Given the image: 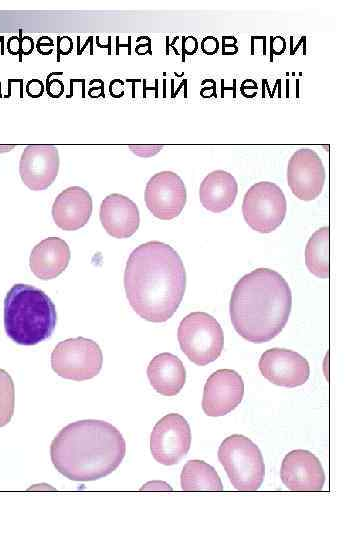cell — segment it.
Returning a JSON list of instances; mask_svg holds the SVG:
<instances>
[{
    "mask_svg": "<svg viewBox=\"0 0 360 540\" xmlns=\"http://www.w3.org/2000/svg\"><path fill=\"white\" fill-rule=\"evenodd\" d=\"M244 396V382L232 369H219L207 379L202 397V409L207 416H224L234 410Z\"/></svg>",
    "mask_w": 360,
    "mask_h": 540,
    "instance_id": "cell-12",
    "label": "cell"
},
{
    "mask_svg": "<svg viewBox=\"0 0 360 540\" xmlns=\"http://www.w3.org/2000/svg\"><path fill=\"white\" fill-rule=\"evenodd\" d=\"M287 202L282 189L275 183L260 181L245 193L242 213L245 222L259 233H270L283 222Z\"/></svg>",
    "mask_w": 360,
    "mask_h": 540,
    "instance_id": "cell-8",
    "label": "cell"
},
{
    "mask_svg": "<svg viewBox=\"0 0 360 540\" xmlns=\"http://www.w3.org/2000/svg\"><path fill=\"white\" fill-rule=\"evenodd\" d=\"M57 322L51 299L32 285L15 284L4 299V328L17 344L32 346L49 338Z\"/></svg>",
    "mask_w": 360,
    "mask_h": 540,
    "instance_id": "cell-4",
    "label": "cell"
},
{
    "mask_svg": "<svg viewBox=\"0 0 360 540\" xmlns=\"http://www.w3.org/2000/svg\"><path fill=\"white\" fill-rule=\"evenodd\" d=\"M26 92L32 98H38L43 95L44 85L39 79H32L26 84Z\"/></svg>",
    "mask_w": 360,
    "mask_h": 540,
    "instance_id": "cell-26",
    "label": "cell"
},
{
    "mask_svg": "<svg viewBox=\"0 0 360 540\" xmlns=\"http://www.w3.org/2000/svg\"><path fill=\"white\" fill-rule=\"evenodd\" d=\"M70 249L59 237H48L34 246L29 258L33 274L42 280L59 276L68 266Z\"/></svg>",
    "mask_w": 360,
    "mask_h": 540,
    "instance_id": "cell-18",
    "label": "cell"
},
{
    "mask_svg": "<svg viewBox=\"0 0 360 540\" xmlns=\"http://www.w3.org/2000/svg\"><path fill=\"white\" fill-rule=\"evenodd\" d=\"M292 309V293L277 271L257 268L235 284L229 312L236 332L245 340L268 342L283 330Z\"/></svg>",
    "mask_w": 360,
    "mask_h": 540,
    "instance_id": "cell-3",
    "label": "cell"
},
{
    "mask_svg": "<svg viewBox=\"0 0 360 540\" xmlns=\"http://www.w3.org/2000/svg\"><path fill=\"white\" fill-rule=\"evenodd\" d=\"M163 145H129V149L137 156L146 158L156 155Z\"/></svg>",
    "mask_w": 360,
    "mask_h": 540,
    "instance_id": "cell-24",
    "label": "cell"
},
{
    "mask_svg": "<svg viewBox=\"0 0 360 540\" xmlns=\"http://www.w3.org/2000/svg\"><path fill=\"white\" fill-rule=\"evenodd\" d=\"M200 47L205 54L213 55L219 49V42L215 37L207 36L201 41Z\"/></svg>",
    "mask_w": 360,
    "mask_h": 540,
    "instance_id": "cell-27",
    "label": "cell"
},
{
    "mask_svg": "<svg viewBox=\"0 0 360 540\" xmlns=\"http://www.w3.org/2000/svg\"><path fill=\"white\" fill-rule=\"evenodd\" d=\"M180 481L184 491L223 490V484L216 470L199 459L187 461L182 469Z\"/></svg>",
    "mask_w": 360,
    "mask_h": 540,
    "instance_id": "cell-21",
    "label": "cell"
},
{
    "mask_svg": "<svg viewBox=\"0 0 360 540\" xmlns=\"http://www.w3.org/2000/svg\"><path fill=\"white\" fill-rule=\"evenodd\" d=\"M280 478L291 491H321L325 483L320 460L304 449H295L285 455Z\"/></svg>",
    "mask_w": 360,
    "mask_h": 540,
    "instance_id": "cell-15",
    "label": "cell"
},
{
    "mask_svg": "<svg viewBox=\"0 0 360 540\" xmlns=\"http://www.w3.org/2000/svg\"><path fill=\"white\" fill-rule=\"evenodd\" d=\"M52 217L62 230H78L89 221L92 214V198L80 186H71L63 190L54 200Z\"/></svg>",
    "mask_w": 360,
    "mask_h": 540,
    "instance_id": "cell-17",
    "label": "cell"
},
{
    "mask_svg": "<svg viewBox=\"0 0 360 540\" xmlns=\"http://www.w3.org/2000/svg\"><path fill=\"white\" fill-rule=\"evenodd\" d=\"M147 376L157 393L164 396H175L185 384L186 370L176 355L163 352L149 362Z\"/></svg>",
    "mask_w": 360,
    "mask_h": 540,
    "instance_id": "cell-19",
    "label": "cell"
},
{
    "mask_svg": "<svg viewBox=\"0 0 360 540\" xmlns=\"http://www.w3.org/2000/svg\"><path fill=\"white\" fill-rule=\"evenodd\" d=\"M46 91L51 98H59L64 93V84L59 79H47Z\"/></svg>",
    "mask_w": 360,
    "mask_h": 540,
    "instance_id": "cell-25",
    "label": "cell"
},
{
    "mask_svg": "<svg viewBox=\"0 0 360 540\" xmlns=\"http://www.w3.org/2000/svg\"><path fill=\"white\" fill-rule=\"evenodd\" d=\"M119 88H123V82L121 80H119L118 85H116V79L113 80L110 83V87H109V91H110L111 96H113L115 98L123 96L124 92L120 91Z\"/></svg>",
    "mask_w": 360,
    "mask_h": 540,
    "instance_id": "cell-34",
    "label": "cell"
},
{
    "mask_svg": "<svg viewBox=\"0 0 360 540\" xmlns=\"http://www.w3.org/2000/svg\"><path fill=\"white\" fill-rule=\"evenodd\" d=\"M235 38L233 36L223 37V54L232 55L238 51L236 42L231 43Z\"/></svg>",
    "mask_w": 360,
    "mask_h": 540,
    "instance_id": "cell-31",
    "label": "cell"
},
{
    "mask_svg": "<svg viewBox=\"0 0 360 540\" xmlns=\"http://www.w3.org/2000/svg\"><path fill=\"white\" fill-rule=\"evenodd\" d=\"M218 459L236 490L256 491L262 485L264 460L251 439L240 434L228 436L219 446Z\"/></svg>",
    "mask_w": 360,
    "mask_h": 540,
    "instance_id": "cell-5",
    "label": "cell"
},
{
    "mask_svg": "<svg viewBox=\"0 0 360 540\" xmlns=\"http://www.w3.org/2000/svg\"><path fill=\"white\" fill-rule=\"evenodd\" d=\"M54 42L49 36H42L38 39L36 48L42 55H49L53 52Z\"/></svg>",
    "mask_w": 360,
    "mask_h": 540,
    "instance_id": "cell-28",
    "label": "cell"
},
{
    "mask_svg": "<svg viewBox=\"0 0 360 540\" xmlns=\"http://www.w3.org/2000/svg\"><path fill=\"white\" fill-rule=\"evenodd\" d=\"M34 48V43L32 38L25 36L20 41V49L22 50V53L25 55H28L32 52Z\"/></svg>",
    "mask_w": 360,
    "mask_h": 540,
    "instance_id": "cell-33",
    "label": "cell"
},
{
    "mask_svg": "<svg viewBox=\"0 0 360 540\" xmlns=\"http://www.w3.org/2000/svg\"><path fill=\"white\" fill-rule=\"evenodd\" d=\"M238 184L232 174L224 170L210 172L200 184L199 199L205 209L221 213L232 206Z\"/></svg>",
    "mask_w": 360,
    "mask_h": 540,
    "instance_id": "cell-20",
    "label": "cell"
},
{
    "mask_svg": "<svg viewBox=\"0 0 360 540\" xmlns=\"http://www.w3.org/2000/svg\"><path fill=\"white\" fill-rule=\"evenodd\" d=\"M259 370L272 384L294 388L303 385L309 378L308 361L299 353L284 349L271 348L262 353Z\"/></svg>",
    "mask_w": 360,
    "mask_h": 540,
    "instance_id": "cell-13",
    "label": "cell"
},
{
    "mask_svg": "<svg viewBox=\"0 0 360 540\" xmlns=\"http://www.w3.org/2000/svg\"><path fill=\"white\" fill-rule=\"evenodd\" d=\"M102 364L103 354L99 345L85 337L60 341L51 353V367L64 379H92L99 374Z\"/></svg>",
    "mask_w": 360,
    "mask_h": 540,
    "instance_id": "cell-7",
    "label": "cell"
},
{
    "mask_svg": "<svg viewBox=\"0 0 360 540\" xmlns=\"http://www.w3.org/2000/svg\"><path fill=\"white\" fill-rule=\"evenodd\" d=\"M141 491L143 490H169L171 491L172 490V487L167 484L166 482H163V481H151V482H148L146 483L145 485H143V487H141L140 489Z\"/></svg>",
    "mask_w": 360,
    "mask_h": 540,
    "instance_id": "cell-32",
    "label": "cell"
},
{
    "mask_svg": "<svg viewBox=\"0 0 360 540\" xmlns=\"http://www.w3.org/2000/svg\"><path fill=\"white\" fill-rule=\"evenodd\" d=\"M191 446V429L178 413H169L154 426L150 435V451L160 464L169 466L180 462Z\"/></svg>",
    "mask_w": 360,
    "mask_h": 540,
    "instance_id": "cell-9",
    "label": "cell"
},
{
    "mask_svg": "<svg viewBox=\"0 0 360 540\" xmlns=\"http://www.w3.org/2000/svg\"><path fill=\"white\" fill-rule=\"evenodd\" d=\"M126 442L112 424L96 419L72 422L62 428L50 445L56 470L72 481L106 477L121 464Z\"/></svg>",
    "mask_w": 360,
    "mask_h": 540,
    "instance_id": "cell-2",
    "label": "cell"
},
{
    "mask_svg": "<svg viewBox=\"0 0 360 540\" xmlns=\"http://www.w3.org/2000/svg\"><path fill=\"white\" fill-rule=\"evenodd\" d=\"M305 264L318 278H329V227L316 230L309 238L305 248Z\"/></svg>",
    "mask_w": 360,
    "mask_h": 540,
    "instance_id": "cell-22",
    "label": "cell"
},
{
    "mask_svg": "<svg viewBox=\"0 0 360 540\" xmlns=\"http://www.w3.org/2000/svg\"><path fill=\"white\" fill-rule=\"evenodd\" d=\"M100 222L114 238H128L139 228L140 214L137 205L128 197L112 193L100 205Z\"/></svg>",
    "mask_w": 360,
    "mask_h": 540,
    "instance_id": "cell-16",
    "label": "cell"
},
{
    "mask_svg": "<svg viewBox=\"0 0 360 540\" xmlns=\"http://www.w3.org/2000/svg\"><path fill=\"white\" fill-rule=\"evenodd\" d=\"M186 271L170 245L148 241L129 255L124 288L133 310L143 319L165 322L178 309L185 292Z\"/></svg>",
    "mask_w": 360,
    "mask_h": 540,
    "instance_id": "cell-1",
    "label": "cell"
},
{
    "mask_svg": "<svg viewBox=\"0 0 360 540\" xmlns=\"http://www.w3.org/2000/svg\"><path fill=\"white\" fill-rule=\"evenodd\" d=\"M73 49V42L69 36H61L57 39V51L59 54L68 55Z\"/></svg>",
    "mask_w": 360,
    "mask_h": 540,
    "instance_id": "cell-29",
    "label": "cell"
},
{
    "mask_svg": "<svg viewBox=\"0 0 360 540\" xmlns=\"http://www.w3.org/2000/svg\"><path fill=\"white\" fill-rule=\"evenodd\" d=\"M177 338L182 352L198 366L215 361L224 347V334L218 321L206 312H191L180 322Z\"/></svg>",
    "mask_w": 360,
    "mask_h": 540,
    "instance_id": "cell-6",
    "label": "cell"
},
{
    "mask_svg": "<svg viewBox=\"0 0 360 540\" xmlns=\"http://www.w3.org/2000/svg\"><path fill=\"white\" fill-rule=\"evenodd\" d=\"M198 49V41L193 36H188L185 39H183V51L188 54L192 55L194 54Z\"/></svg>",
    "mask_w": 360,
    "mask_h": 540,
    "instance_id": "cell-30",
    "label": "cell"
},
{
    "mask_svg": "<svg viewBox=\"0 0 360 540\" xmlns=\"http://www.w3.org/2000/svg\"><path fill=\"white\" fill-rule=\"evenodd\" d=\"M8 50L15 55L20 51V40L17 37H11L8 41Z\"/></svg>",
    "mask_w": 360,
    "mask_h": 540,
    "instance_id": "cell-35",
    "label": "cell"
},
{
    "mask_svg": "<svg viewBox=\"0 0 360 540\" xmlns=\"http://www.w3.org/2000/svg\"><path fill=\"white\" fill-rule=\"evenodd\" d=\"M144 198L154 217L171 220L179 216L186 204V187L175 172L161 171L148 180Z\"/></svg>",
    "mask_w": 360,
    "mask_h": 540,
    "instance_id": "cell-10",
    "label": "cell"
},
{
    "mask_svg": "<svg viewBox=\"0 0 360 540\" xmlns=\"http://www.w3.org/2000/svg\"><path fill=\"white\" fill-rule=\"evenodd\" d=\"M14 411V384L10 375L0 369V426L6 425Z\"/></svg>",
    "mask_w": 360,
    "mask_h": 540,
    "instance_id": "cell-23",
    "label": "cell"
},
{
    "mask_svg": "<svg viewBox=\"0 0 360 540\" xmlns=\"http://www.w3.org/2000/svg\"><path fill=\"white\" fill-rule=\"evenodd\" d=\"M59 163V153L55 146L28 145L23 150L19 161L21 180L30 190H45L56 179Z\"/></svg>",
    "mask_w": 360,
    "mask_h": 540,
    "instance_id": "cell-14",
    "label": "cell"
},
{
    "mask_svg": "<svg viewBox=\"0 0 360 540\" xmlns=\"http://www.w3.org/2000/svg\"><path fill=\"white\" fill-rule=\"evenodd\" d=\"M286 177L296 198L312 201L321 194L326 173L319 155L312 149L303 148L291 156Z\"/></svg>",
    "mask_w": 360,
    "mask_h": 540,
    "instance_id": "cell-11",
    "label": "cell"
}]
</instances>
